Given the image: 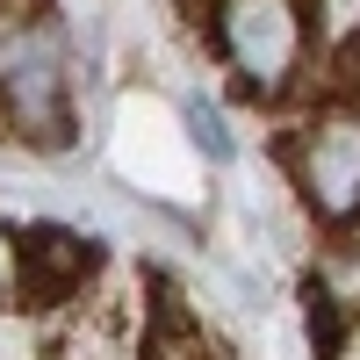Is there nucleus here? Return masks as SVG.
Wrapping results in <instances>:
<instances>
[{"mask_svg":"<svg viewBox=\"0 0 360 360\" xmlns=\"http://www.w3.org/2000/svg\"><path fill=\"white\" fill-rule=\"evenodd\" d=\"M0 115L22 144L65 152L72 144V86H65V51L44 22L0 29Z\"/></svg>","mask_w":360,"mask_h":360,"instance_id":"obj_1","label":"nucleus"},{"mask_svg":"<svg viewBox=\"0 0 360 360\" xmlns=\"http://www.w3.org/2000/svg\"><path fill=\"white\" fill-rule=\"evenodd\" d=\"M217 51L245 94H288L303 72V0H217Z\"/></svg>","mask_w":360,"mask_h":360,"instance_id":"obj_2","label":"nucleus"},{"mask_svg":"<svg viewBox=\"0 0 360 360\" xmlns=\"http://www.w3.org/2000/svg\"><path fill=\"white\" fill-rule=\"evenodd\" d=\"M295 188H303L317 224H360V115H332L310 123V137L295 144Z\"/></svg>","mask_w":360,"mask_h":360,"instance_id":"obj_3","label":"nucleus"},{"mask_svg":"<svg viewBox=\"0 0 360 360\" xmlns=\"http://www.w3.org/2000/svg\"><path fill=\"white\" fill-rule=\"evenodd\" d=\"M86 266H94V252L79 245L72 231H58V224H37V231H22L15 238V288L29 295V303H72L79 281H86Z\"/></svg>","mask_w":360,"mask_h":360,"instance_id":"obj_4","label":"nucleus"},{"mask_svg":"<svg viewBox=\"0 0 360 360\" xmlns=\"http://www.w3.org/2000/svg\"><path fill=\"white\" fill-rule=\"evenodd\" d=\"M180 123H188V144H195V152L209 159V166H231L238 159V137H231V123H224V108L217 101H188V108H180Z\"/></svg>","mask_w":360,"mask_h":360,"instance_id":"obj_5","label":"nucleus"},{"mask_svg":"<svg viewBox=\"0 0 360 360\" xmlns=\"http://www.w3.org/2000/svg\"><path fill=\"white\" fill-rule=\"evenodd\" d=\"M8 288H15V245L0 238V303H8Z\"/></svg>","mask_w":360,"mask_h":360,"instance_id":"obj_6","label":"nucleus"}]
</instances>
